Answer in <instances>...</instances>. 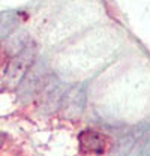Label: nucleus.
Wrapping results in <instances>:
<instances>
[{"label":"nucleus","instance_id":"9","mask_svg":"<svg viewBox=\"0 0 150 156\" xmlns=\"http://www.w3.org/2000/svg\"><path fill=\"white\" fill-rule=\"evenodd\" d=\"M3 57H5V56H3V53H2V51H0V63H2V62H3Z\"/></svg>","mask_w":150,"mask_h":156},{"label":"nucleus","instance_id":"3","mask_svg":"<svg viewBox=\"0 0 150 156\" xmlns=\"http://www.w3.org/2000/svg\"><path fill=\"white\" fill-rule=\"evenodd\" d=\"M86 89L83 84H75L72 87H69L68 90H65L62 102H60V110L63 113V116L66 119L74 120L77 117H80L84 111L86 107Z\"/></svg>","mask_w":150,"mask_h":156},{"label":"nucleus","instance_id":"6","mask_svg":"<svg viewBox=\"0 0 150 156\" xmlns=\"http://www.w3.org/2000/svg\"><path fill=\"white\" fill-rule=\"evenodd\" d=\"M80 150L86 155H102L107 147V136L93 129H86L78 136Z\"/></svg>","mask_w":150,"mask_h":156},{"label":"nucleus","instance_id":"8","mask_svg":"<svg viewBox=\"0 0 150 156\" xmlns=\"http://www.w3.org/2000/svg\"><path fill=\"white\" fill-rule=\"evenodd\" d=\"M131 156H150V129L135 143Z\"/></svg>","mask_w":150,"mask_h":156},{"label":"nucleus","instance_id":"5","mask_svg":"<svg viewBox=\"0 0 150 156\" xmlns=\"http://www.w3.org/2000/svg\"><path fill=\"white\" fill-rule=\"evenodd\" d=\"M149 129H150L149 125H140V126L132 128L131 131L125 132L122 136H119V140L114 143L110 156H128L129 152L134 149L135 143L144 135Z\"/></svg>","mask_w":150,"mask_h":156},{"label":"nucleus","instance_id":"7","mask_svg":"<svg viewBox=\"0 0 150 156\" xmlns=\"http://www.w3.org/2000/svg\"><path fill=\"white\" fill-rule=\"evenodd\" d=\"M20 23V17L14 11H5L0 12V39L8 38L17 27Z\"/></svg>","mask_w":150,"mask_h":156},{"label":"nucleus","instance_id":"2","mask_svg":"<svg viewBox=\"0 0 150 156\" xmlns=\"http://www.w3.org/2000/svg\"><path fill=\"white\" fill-rule=\"evenodd\" d=\"M50 71L47 69L45 63L38 62L33 63V66L29 69V72L26 74V77L23 78V81L18 86V99L21 102L27 104L38 99L41 95L45 83L50 78Z\"/></svg>","mask_w":150,"mask_h":156},{"label":"nucleus","instance_id":"4","mask_svg":"<svg viewBox=\"0 0 150 156\" xmlns=\"http://www.w3.org/2000/svg\"><path fill=\"white\" fill-rule=\"evenodd\" d=\"M63 86L62 83L57 80L56 75H50L48 81L45 83L41 95L38 96V99L41 101V108L47 113H51L57 110L60 107V102H62V98H63Z\"/></svg>","mask_w":150,"mask_h":156},{"label":"nucleus","instance_id":"1","mask_svg":"<svg viewBox=\"0 0 150 156\" xmlns=\"http://www.w3.org/2000/svg\"><path fill=\"white\" fill-rule=\"evenodd\" d=\"M35 57H36V45L33 42H27L21 48V51H18L11 58L5 71V84L9 89L18 87L23 78L29 72V69L33 66Z\"/></svg>","mask_w":150,"mask_h":156}]
</instances>
